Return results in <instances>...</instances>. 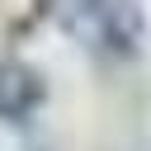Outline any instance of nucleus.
Returning a JSON list of instances; mask_svg holds the SVG:
<instances>
[{"mask_svg": "<svg viewBox=\"0 0 151 151\" xmlns=\"http://www.w3.org/2000/svg\"><path fill=\"white\" fill-rule=\"evenodd\" d=\"M52 19L94 52H132L142 42V14L132 0H52Z\"/></svg>", "mask_w": 151, "mask_h": 151, "instance_id": "obj_1", "label": "nucleus"}, {"mask_svg": "<svg viewBox=\"0 0 151 151\" xmlns=\"http://www.w3.org/2000/svg\"><path fill=\"white\" fill-rule=\"evenodd\" d=\"M42 104V76L14 57H0V118H24Z\"/></svg>", "mask_w": 151, "mask_h": 151, "instance_id": "obj_2", "label": "nucleus"}]
</instances>
